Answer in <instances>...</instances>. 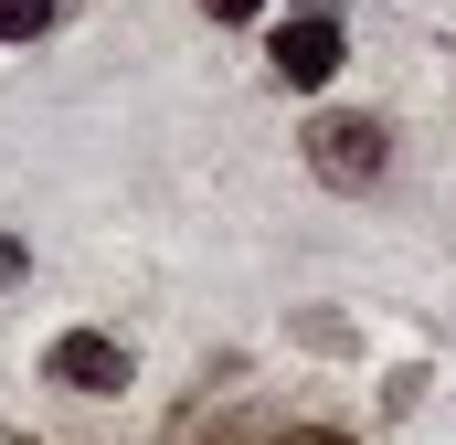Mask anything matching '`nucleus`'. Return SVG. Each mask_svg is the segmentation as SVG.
<instances>
[{
	"instance_id": "obj_1",
	"label": "nucleus",
	"mask_w": 456,
	"mask_h": 445,
	"mask_svg": "<svg viewBox=\"0 0 456 445\" xmlns=\"http://www.w3.org/2000/svg\"><path fill=\"white\" fill-rule=\"evenodd\" d=\"M382 159H393V149H382L371 117H319V127H308V170H319L330 191H371Z\"/></svg>"
},
{
	"instance_id": "obj_2",
	"label": "nucleus",
	"mask_w": 456,
	"mask_h": 445,
	"mask_svg": "<svg viewBox=\"0 0 456 445\" xmlns=\"http://www.w3.org/2000/svg\"><path fill=\"white\" fill-rule=\"evenodd\" d=\"M53 382H75V392H127V350L107 329H64L53 339Z\"/></svg>"
},
{
	"instance_id": "obj_3",
	"label": "nucleus",
	"mask_w": 456,
	"mask_h": 445,
	"mask_svg": "<svg viewBox=\"0 0 456 445\" xmlns=\"http://www.w3.org/2000/svg\"><path fill=\"white\" fill-rule=\"evenodd\" d=\"M276 75H287V85H330V75H340V21H297V32H276Z\"/></svg>"
},
{
	"instance_id": "obj_4",
	"label": "nucleus",
	"mask_w": 456,
	"mask_h": 445,
	"mask_svg": "<svg viewBox=\"0 0 456 445\" xmlns=\"http://www.w3.org/2000/svg\"><path fill=\"white\" fill-rule=\"evenodd\" d=\"M43 21H53V0H0V43H32Z\"/></svg>"
},
{
	"instance_id": "obj_5",
	"label": "nucleus",
	"mask_w": 456,
	"mask_h": 445,
	"mask_svg": "<svg viewBox=\"0 0 456 445\" xmlns=\"http://www.w3.org/2000/svg\"><path fill=\"white\" fill-rule=\"evenodd\" d=\"M202 11H213V21H244V11H265V0H202Z\"/></svg>"
},
{
	"instance_id": "obj_6",
	"label": "nucleus",
	"mask_w": 456,
	"mask_h": 445,
	"mask_svg": "<svg viewBox=\"0 0 456 445\" xmlns=\"http://www.w3.org/2000/svg\"><path fill=\"white\" fill-rule=\"evenodd\" d=\"M11 276H21V244H0V287H11Z\"/></svg>"
},
{
	"instance_id": "obj_7",
	"label": "nucleus",
	"mask_w": 456,
	"mask_h": 445,
	"mask_svg": "<svg viewBox=\"0 0 456 445\" xmlns=\"http://www.w3.org/2000/svg\"><path fill=\"white\" fill-rule=\"evenodd\" d=\"M287 445H350V435H287Z\"/></svg>"
}]
</instances>
